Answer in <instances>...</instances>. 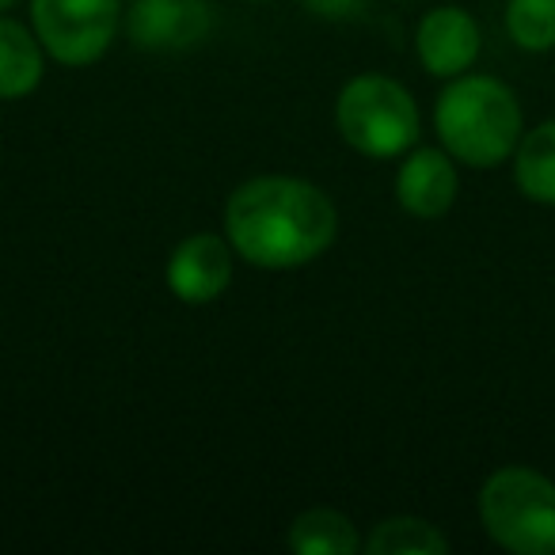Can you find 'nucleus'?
I'll use <instances>...</instances> for the list:
<instances>
[{"mask_svg": "<svg viewBox=\"0 0 555 555\" xmlns=\"http://www.w3.org/2000/svg\"><path fill=\"white\" fill-rule=\"evenodd\" d=\"M224 236L247 267L297 270L332 251L339 209L312 179L255 176L224 202Z\"/></svg>", "mask_w": 555, "mask_h": 555, "instance_id": "1", "label": "nucleus"}, {"mask_svg": "<svg viewBox=\"0 0 555 555\" xmlns=\"http://www.w3.org/2000/svg\"><path fill=\"white\" fill-rule=\"evenodd\" d=\"M438 145L472 171H491L514 160L525 133V111L517 92L491 73H461L446 80L434 103Z\"/></svg>", "mask_w": 555, "mask_h": 555, "instance_id": "2", "label": "nucleus"}, {"mask_svg": "<svg viewBox=\"0 0 555 555\" xmlns=\"http://www.w3.org/2000/svg\"><path fill=\"white\" fill-rule=\"evenodd\" d=\"M335 130L365 160H400L423 138V115L408 85L385 73H358L335 95Z\"/></svg>", "mask_w": 555, "mask_h": 555, "instance_id": "3", "label": "nucleus"}, {"mask_svg": "<svg viewBox=\"0 0 555 555\" xmlns=\"http://www.w3.org/2000/svg\"><path fill=\"white\" fill-rule=\"evenodd\" d=\"M476 514L487 540L509 555H555V479L529 464H502L483 479Z\"/></svg>", "mask_w": 555, "mask_h": 555, "instance_id": "4", "label": "nucleus"}, {"mask_svg": "<svg viewBox=\"0 0 555 555\" xmlns=\"http://www.w3.org/2000/svg\"><path fill=\"white\" fill-rule=\"evenodd\" d=\"M27 16L50 62L88 69L115 47L126 9L122 0H31Z\"/></svg>", "mask_w": 555, "mask_h": 555, "instance_id": "5", "label": "nucleus"}, {"mask_svg": "<svg viewBox=\"0 0 555 555\" xmlns=\"http://www.w3.org/2000/svg\"><path fill=\"white\" fill-rule=\"evenodd\" d=\"M217 12L209 0H130L126 39L145 54H186L214 35Z\"/></svg>", "mask_w": 555, "mask_h": 555, "instance_id": "6", "label": "nucleus"}, {"mask_svg": "<svg viewBox=\"0 0 555 555\" xmlns=\"http://www.w3.org/2000/svg\"><path fill=\"white\" fill-rule=\"evenodd\" d=\"M232 274H236V251L229 236H217V232H194L179 240L164 267L168 294L183 305L217 301L232 286Z\"/></svg>", "mask_w": 555, "mask_h": 555, "instance_id": "7", "label": "nucleus"}, {"mask_svg": "<svg viewBox=\"0 0 555 555\" xmlns=\"http://www.w3.org/2000/svg\"><path fill=\"white\" fill-rule=\"evenodd\" d=\"M461 171L441 145H415L396 168V202L415 221H441L456 206Z\"/></svg>", "mask_w": 555, "mask_h": 555, "instance_id": "8", "label": "nucleus"}, {"mask_svg": "<svg viewBox=\"0 0 555 555\" xmlns=\"http://www.w3.org/2000/svg\"><path fill=\"white\" fill-rule=\"evenodd\" d=\"M483 31L476 16L461 4H438L415 27V57L438 80H453L479 62Z\"/></svg>", "mask_w": 555, "mask_h": 555, "instance_id": "9", "label": "nucleus"}, {"mask_svg": "<svg viewBox=\"0 0 555 555\" xmlns=\"http://www.w3.org/2000/svg\"><path fill=\"white\" fill-rule=\"evenodd\" d=\"M47 62L50 54L42 50L35 27L0 12V100L16 103L39 92Z\"/></svg>", "mask_w": 555, "mask_h": 555, "instance_id": "10", "label": "nucleus"}, {"mask_svg": "<svg viewBox=\"0 0 555 555\" xmlns=\"http://www.w3.org/2000/svg\"><path fill=\"white\" fill-rule=\"evenodd\" d=\"M514 186L532 206L555 209V118L521 133L514 149Z\"/></svg>", "mask_w": 555, "mask_h": 555, "instance_id": "11", "label": "nucleus"}, {"mask_svg": "<svg viewBox=\"0 0 555 555\" xmlns=\"http://www.w3.org/2000/svg\"><path fill=\"white\" fill-rule=\"evenodd\" d=\"M286 544L297 555H354L365 547V540L347 514L332 506H317L289 521Z\"/></svg>", "mask_w": 555, "mask_h": 555, "instance_id": "12", "label": "nucleus"}, {"mask_svg": "<svg viewBox=\"0 0 555 555\" xmlns=\"http://www.w3.org/2000/svg\"><path fill=\"white\" fill-rule=\"evenodd\" d=\"M365 552L370 555H446L449 537L426 517L396 514L373 525L365 537Z\"/></svg>", "mask_w": 555, "mask_h": 555, "instance_id": "13", "label": "nucleus"}, {"mask_svg": "<svg viewBox=\"0 0 555 555\" xmlns=\"http://www.w3.org/2000/svg\"><path fill=\"white\" fill-rule=\"evenodd\" d=\"M506 35L525 54L555 50V0H506Z\"/></svg>", "mask_w": 555, "mask_h": 555, "instance_id": "14", "label": "nucleus"}, {"mask_svg": "<svg viewBox=\"0 0 555 555\" xmlns=\"http://www.w3.org/2000/svg\"><path fill=\"white\" fill-rule=\"evenodd\" d=\"M373 0H305V9L320 20H332V24H347V20L365 16Z\"/></svg>", "mask_w": 555, "mask_h": 555, "instance_id": "15", "label": "nucleus"}, {"mask_svg": "<svg viewBox=\"0 0 555 555\" xmlns=\"http://www.w3.org/2000/svg\"><path fill=\"white\" fill-rule=\"evenodd\" d=\"M12 4H16V0H0V12H4V9H12Z\"/></svg>", "mask_w": 555, "mask_h": 555, "instance_id": "16", "label": "nucleus"}, {"mask_svg": "<svg viewBox=\"0 0 555 555\" xmlns=\"http://www.w3.org/2000/svg\"><path fill=\"white\" fill-rule=\"evenodd\" d=\"M247 4H267V0H247Z\"/></svg>", "mask_w": 555, "mask_h": 555, "instance_id": "17", "label": "nucleus"}]
</instances>
